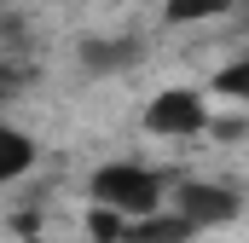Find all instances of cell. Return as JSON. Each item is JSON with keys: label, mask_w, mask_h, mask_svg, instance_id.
<instances>
[{"label": "cell", "mask_w": 249, "mask_h": 243, "mask_svg": "<svg viewBox=\"0 0 249 243\" xmlns=\"http://www.w3.org/2000/svg\"><path fill=\"white\" fill-rule=\"evenodd\" d=\"M93 197H99L105 208H116V214H139V220H151L162 185H157V174H145V168H133V162H110V168L93 174Z\"/></svg>", "instance_id": "1"}, {"label": "cell", "mask_w": 249, "mask_h": 243, "mask_svg": "<svg viewBox=\"0 0 249 243\" xmlns=\"http://www.w3.org/2000/svg\"><path fill=\"white\" fill-rule=\"evenodd\" d=\"M145 127H151V133H162V139H180V133L209 127V116H203V99H197V93L168 87V93H157V99L145 104Z\"/></svg>", "instance_id": "2"}, {"label": "cell", "mask_w": 249, "mask_h": 243, "mask_svg": "<svg viewBox=\"0 0 249 243\" xmlns=\"http://www.w3.org/2000/svg\"><path fill=\"white\" fill-rule=\"evenodd\" d=\"M180 214L191 226H226L238 214V197L220 185H180Z\"/></svg>", "instance_id": "3"}, {"label": "cell", "mask_w": 249, "mask_h": 243, "mask_svg": "<svg viewBox=\"0 0 249 243\" xmlns=\"http://www.w3.org/2000/svg\"><path fill=\"white\" fill-rule=\"evenodd\" d=\"M191 226L186 214H151V220H139V226H127V243H191Z\"/></svg>", "instance_id": "4"}, {"label": "cell", "mask_w": 249, "mask_h": 243, "mask_svg": "<svg viewBox=\"0 0 249 243\" xmlns=\"http://www.w3.org/2000/svg\"><path fill=\"white\" fill-rule=\"evenodd\" d=\"M133 58H139V41H87V47H81V64H87L93 75H110V69H127Z\"/></svg>", "instance_id": "5"}, {"label": "cell", "mask_w": 249, "mask_h": 243, "mask_svg": "<svg viewBox=\"0 0 249 243\" xmlns=\"http://www.w3.org/2000/svg\"><path fill=\"white\" fill-rule=\"evenodd\" d=\"M29 156H35V145H29L18 127H6V133H0V180H18V174L29 168Z\"/></svg>", "instance_id": "6"}, {"label": "cell", "mask_w": 249, "mask_h": 243, "mask_svg": "<svg viewBox=\"0 0 249 243\" xmlns=\"http://www.w3.org/2000/svg\"><path fill=\"white\" fill-rule=\"evenodd\" d=\"M226 0H162V17L168 23H197V17H220Z\"/></svg>", "instance_id": "7"}, {"label": "cell", "mask_w": 249, "mask_h": 243, "mask_svg": "<svg viewBox=\"0 0 249 243\" xmlns=\"http://www.w3.org/2000/svg\"><path fill=\"white\" fill-rule=\"evenodd\" d=\"M87 232H93V243H122V238H127V226H122L116 208H99V214L87 220Z\"/></svg>", "instance_id": "8"}, {"label": "cell", "mask_w": 249, "mask_h": 243, "mask_svg": "<svg viewBox=\"0 0 249 243\" xmlns=\"http://www.w3.org/2000/svg\"><path fill=\"white\" fill-rule=\"evenodd\" d=\"M214 87H220L226 99H249V58L232 64V69H220V75H214Z\"/></svg>", "instance_id": "9"}, {"label": "cell", "mask_w": 249, "mask_h": 243, "mask_svg": "<svg viewBox=\"0 0 249 243\" xmlns=\"http://www.w3.org/2000/svg\"><path fill=\"white\" fill-rule=\"evenodd\" d=\"M209 133H214V139H244V133H249V122H238V116H220V122H209Z\"/></svg>", "instance_id": "10"}, {"label": "cell", "mask_w": 249, "mask_h": 243, "mask_svg": "<svg viewBox=\"0 0 249 243\" xmlns=\"http://www.w3.org/2000/svg\"><path fill=\"white\" fill-rule=\"evenodd\" d=\"M18 243H47V238H18Z\"/></svg>", "instance_id": "11"}]
</instances>
